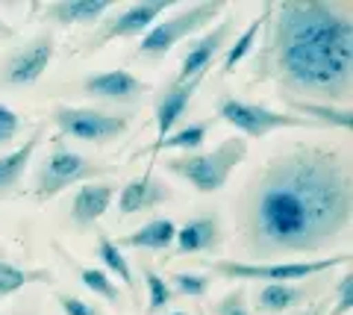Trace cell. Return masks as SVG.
I'll use <instances>...</instances> for the list:
<instances>
[{
	"mask_svg": "<svg viewBox=\"0 0 353 315\" xmlns=\"http://www.w3.org/2000/svg\"><path fill=\"white\" fill-rule=\"evenodd\" d=\"M350 154L336 145L277 150L236 201L241 247L259 259L333 251L350 233Z\"/></svg>",
	"mask_w": 353,
	"mask_h": 315,
	"instance_id": "1",
	"label": "cell"
},
{
	"mask_svg": "<svg viewBox=\"0 0 353 315\" xmlns=\"http://www.w3.org/2000/svg\"><path fill=\"white\" fill-rule=\"evenodd\" d=\"M265 39L250 85L274 83L280 101L347 106L353 97V3L283 0L265 3Z\"/></svg>",
	"mask_w": 353,
	"mask_h": 315,
	"instance_id": "2",
	"label": "cell"
},
{
	"mask_svg": "<svg viewBox=\"0 0 353 315\" xmlns=\"http://www.w3.org/2000/svg\"><path fill=\"white\" fill-rule=\"evenodd\" d=\"M248 156V142L245 139H224L215 150H194V154H176L165 159V171L174 177L185 180L194 192L201 194H215L227 186L230 174L236 171Z\"/></svg>",
	"mask_w": 353,
	"mask_h": 315,
	"instance_id": "3",
	"label": "cell"
},
{
	"mask_svg": "<svg viewBox=\"0 0 353 315\" xmlns=\"http://www.w3.org/2000/svg\"><path fill=\"white\" fill-rule=\"evenodd\" d=\"M118 165H103V162H94L77 150L65 148V142L59 136L50 139V154L44 156V162L36 171V189H32V198L39 203H48L53 198H59L65 189L77 186V183H94L101 177L115 174Z\"/></svg>",
	"mask_w": 353,
	"mask_h": 315,
	"instance_id": "4",
	"label": "cell"
},
{
	"mask_svg": "<svg viewBox=\"0 0 353 315\" xmlns=\"http://www.w3.org/2000/svg\"><path fill=\"white\" fill-rule=\"evenodd\" d=\"M221 12H227L224 0H203V3L180 6L174 15L159 18L157 24L141 36L132 57L145 59V62H159V59L168 57L183 39H189V36H194V32H201L203 27L212 24Z\"/></svg>",
	"mask_w": 353,
	"mask_h": 315,
	"instance_id": "5",
	"label": "cell"
},
{
	"mask_svg": "<svg viewBox=\"0 0 353 315\" xmlns=\"http://www.w3.org/2000/svg\"><path fill=\"white\" fill-rule=\"evenodd\" d=\"M336 265H350V254H339L330 259H294V263H245V259H212L209 271L227 280L241 283H297L321 271H333Z\"/></svg>",
	"mask_w": 353,
	"mask_h": 315,
	"instance_id": "6",
	"label": "cell"
},
{
	"mask_svg": "<svg viewBox=\"0 0 353 315\" xmlns=\"http://www.w3.org/2000/svg\"><path fill=\"white\" fill-rule=\"evenodd\" d=\"M50 121L57 124L59 139H77V142H88V145H109L130 130L132 115L97 110V106L59 103V106H53Z\"/></svg>",
	"mask_w": 353,
	"mask_h": 315,
	"instance_id": "7",
	"label": "cell"
},
{
	"mask_svg": "<svg viewBox=\"0 0 353 315\" xmlns=\"http://www.w3.org/2000/svg\"><path fill=\"white\" fill-rule=\"evenodd\" d=\"M171 6H174L171 0H141V3L121 6V9L115 6L112 12L97 21L94 32L83 41L80 57H92V53L103 50L109 41H118V39H141Z\"/></svg>",
	"mask_w": 353,
	"mask_h": 315,
	"instance_id": "8",
	"label": "cell"
},
{
	"mask_svg": "<svg viewBox=\"0 0 353 315\" xmlns=\"http://www.w3.org/2000/svg\"><path fill=\"white\" fill-rule=\"evenodd\" d=\"M215 112L221 121L236 127L239 133H245L248 139H265L268 133H274V130H318L312 121H306L301 115L268 110V106H262V103L241 101L236 94H221Z\"/></svg>",
	"mask_w": 353,
	"mask_h": 315,
	"instance_id": "9",
	"label": "cell"
},
{
	"mask_svg": "<svg viewBox=\"0 0 353 315\" xmlns=\"http://www.w3.org/2000/svg\"><path fill=\"white\" fill-rule=\"evenodd\" d=\"M57 57V39L50 30L32 36L24 48H15L0 62V89H24L44 77L48 65Z\"/></svg>",
	"mask_w": 353,
	"mask_h": 315,
	"instance_id": "10",
	"label": "cell"
},
{
	"mask_svg": "<svg viewBox=\"0 0 353 315\" xmlns=\"http://www.w3.org/2000/svg\"><path fill=\"white\" fill-rule=\"evenodd\" d=\"M233 30H236V15H233V9L227 6L224 21L215 24L209 32H203L201 39H194L192 45L185 48L183 59H180V71H176L174 80L185 83V80H194V77H206V71L212 68V62L227 50V41H230V36H233Z\"/></svg>",
	"mask_w": 353,
	"mask_h": 315,
	"instance_id": "11",
	"label": "cell"
},
{
	"mask_svg": "<svg viewBox=\"0 0 353 315\" xmlns=\"http://www.w3.org/2000/svg\"><path fill=\"white\" fill-rule=\"evenodd\" d=\"M80 89L85 97H92V101L112 103V106H132L145 94H150L153 85L139 80L136 74H130L124 68H115V71L88 74V77L80 83Z\"/></svg>",
	"mask_w": 353,
	"mask_h": 315,
	"instance_id": "12",
	"label": "cell"
},
{
	"mask_svg": "<svg viewBox=\"0 0 353 315\" xmlns=\"http://www.w3.org/2000/svg\"><path fill=\"white\" fill-rule=\"evenodd\" d=\"M174 198L171 186L165 180H159L153 168H148L141 177H132L124 189L118 194V215L121 219H130V215L136 212H150L157 210V206L168 203Z\"/></svg>",
	"mask_w": 353,
	"mask_h": 315,
	"instance_id": "13",
	"label": "cell"
},
{
	"mask_svg": "<svg viewBox=\"0 0 353 315\" xmlns=\"http://www.w3.org/2000/svg\"><path fill=\"white\" fill-rule=\"evenodd\" d=\"M118 189L106 180H94V183H83L77 194L71 198V224L77 230H85V227H94L103 219L112 206Z\"/></svg>",
	"mask_w": 353,
	"mask_h": 315,
	"instance_id": "14",
	"label": "cell"
},
{
	"mask_svg": "<svg viewBox=\"0 0 353 315\" xmlns=\"http://www.w3.org/2000/svg\"><path fill=\"white\" fill-rule=\"evenodd\" d=\"M115 9L112 0H57V3H32V12L59 27L71 24H97Z\"/></svg>",
	"mask_w": 353,
	"mask_h": 315,
	"instance_id": "15",
	"label": "cell"
},
{
	"mask_svg": "<svg viewBox=\"0 0 353 315\" xmlns=\"http://www.w3.org/2000/svg\"><path fill=\"white\" fill-rule=\"evenodd\" d=\"M221 242H224V230H221V219L215 212H206V215H197V219L185 221L183 227H176V236H174V245L180 256L218 251Z\"/></svg>",
	"mask_w": 353,
	"mask_h": 315,
	"instance_id": "16",
	"label": "cell"
},
{
	"mask_svg": "<svg viewBox=\"0 0 353 315\" xmlns=\"http://www.w3.org/2000/svg\"><path fill=\"white\" fill-rule=\"evenodd\" d=\"M206 77H194V80H171L168 85L162 89V94H157V139H165L176 127V121L183 118V112L189 110L194 92L201 89V83Z\"/></svg>",
	"mask_w": 353,
	"mask_h": 315,
	"instance_id": "17",
	"label": "cell"
},
{
	"mask_svg": "<svg viewBox=\"0 0 353 315\" xmlns=\"http://www.w3.org/2000/svg\"><path fill=\"white\" fill-rule=\"evenodd\" d=\"M41 139H44V127L39 124V127H32L30 139H24V145L9 150L6 156H0V201H6L15 194L21 180H24L27 165L32 162V154H36L39 145H41Z\"/></svg>",
	"mask_w": 353,
	"mask_h": 315,
	"instance_id": "18",
	"label": "cell"
},
{
	"mask_svg": "<svg viewBox=\"0 0 353 315\" xmlns=\"http://www.w3.org/2000/svg\"><path fill=\"white\" fill-rule=\"evenodd\" d=\"M212 118H206V121H194L189 127H180V130H171L165 139H157L153 145L148 148H139L136 154H132V159L139 156H157V154H165V150H183V154H194L197 148H201L206 142L209 130H212Z\"/></svg>",
	"mask_w": 353,
	"mask_h": 315,
	"instance_id": "19",
	"label": "cell"
},
{
	"mask_svg": "<svg viewBox=\"0 0 353 315\" xmlns=\"http://www.w3.org/2000/svg\"><path fill=\"white\" fill-rule=\"evenodd\" d=\"M53 251H57L65 263H68L74 271H77V277H80V283L88 289V292H94L97 298H103L109 307H124V292H121V286L115 283L112 277L106 274V271H101V268H88V265H80L77 259L65 251L62 245H53Z\"/></svg>",
	"mask_w": 353,
	"mask_h": 315,
	"instance_id": "20",
	"label": "cell"
},
{
	"mask_svg": "<svg viewBox=\"0 0 353 315\" xmlns=\"http://www.w3.org/2000/svg\"><path fill=\"white\" fill-rule=\"evenodd\" d=\"M289 106L292 115H301L306 121H312L318 130H350L353 112L350 106H330V103H312V101H283Z\"/></svg>",
	"mask_w": 353,
	"mask_h": 315,
	"instance_id": "21",
	"label": "cell"
},
{
	"mask_svg": "<svg viewBox=\"0 0 353 315\" xmlns=\"http://www.w3.org/2000/svg\"><path fill=\"white\" fill-rule=\"evenodd\" d=\"M174 236H176V224L171 219H153L145 227L132 230L130 236H121L118 238V247H145V251H168L174 245Z\"/></svg>",
	"mask_w": 353,
	"mask_h": 315,
	"instance_id": "22",
	"label": "cell"
},
{
	"mask_svg": "<svg viewBox=\"0 0 353 315\" xmlns=\"http://www.w3.org/2000/svg\"><path fill=\"white\" fill-rule=\"evenodd\" d=\"M53 274L48 268H24V265H15L12 259L3 254L0 247V301L12 298L15 292H21L30 283H50Z\"/></svg>",
	"mask_w": 353,
	"mask_h": 315,
	"instance_id": "23",
	"label": "cell"
},
{
	"mask_svg": "<svg viewBox=\"0 0 353 315\" xmlns=\"http://www.w3.org/2000/svg\"><path fill=\"white\" fill-rule=\"evenodd\" d=\"M303 301H309V292L303 286L294 283H265L256 295V307L265 315H280L289 312L294 307H301Z\"/></svg>",
	"mask_w": 353,
	"mask_h": 315,
	"instance_id": "24",
	"label": "cell"
},
{
	"mask_svg": "<svg viewBox=\"0 0 353 315\" xmlns=\"http://www.w3.org/2000/svg\"><path fill=\"white\" fill-rule=\"evenodd\" d=\"M94 256L103 263L106 271H112L115 277H121V283L127 286V292L132 298L139 301V286H136V280H132V271H130V263H127V256L124 251L115 245V238L109 236L106 230H97V245H94Z\"/></svg>",
	"mask_w": 353,
	"mask_h": 315,
	"instance_id": "25",
	"label": "cell"
},
{
	"mask_svg": "<svg viewBox=\"0 0 353 315\" xmlns=\"http://www.w3.org/2000/svg\"><path fill=\"white\" fill-rule=\"evenodd\" d=\"M262 24H265V6H262V12L248 24V30L233 41V45H227V50H224V62H221V74H224V77H230V74L236 71V65H239L241 59H248V57H250V50H253V45H256V36H259Z\"/></svg>",
	"mask_w": 353,
	"mask_h": 315,
	"instance_id": "26",
	"label": "cell"
},
{
	"mask_svg": "<svg viewBox=\"0 0 353 315\" xmlns=\"http://www.w3.org/2000/svg\"><path fill=\"white\" fill-rule=\"evenodd\" d=\"M141 277H145V283H148V312L150 315H165V309H168L174 303V298H176L171 283L162 274H157L150 265L141 268Z\"/></svg>",
	"mask_w": 353,
	"mask_h": 315,
	"instance_id": "27",
	"label": "cell"
},
{
	"mask_svg": "<svg viewBox=\"0 0 353 315\" xmlns=\"http://www.w3.org/2000/svg\"><path fill=\"white\" fill-rule=\"evenodd\" d=\"M174 295L183 298H203L212 289V274H189V271H174L168 277Z\"/></svg>",
	"mask_w": 353,
	"mask_h": 315,
	"instance_id": "28",
	"label": "cell"
},
{
	"mask_svg": "<svg viewBox=\"0 0 353 315\" xmlns=\"http://www.w3.org/2000/svg\"><path fill=\"white\" fill-rule=\"evenodd\" d=\"M212 315H253L250 307H248L245 286H236L233 292H227V295L212 307Z\"/></svg>",
	"mask_w": 353,
	"mask_h": 315,
	"instance_id": "29",
	"label": "cell"
},
{
	"mask_svg": "<svg viewBox=\"0 0 353 315\" xmlns=\"http://www.w3.org/2000/svg\"><path fill=\"white\" fill-rule=\"evenodd\" d=\"M57 303H59V309L65 312V315H106L97 303H92V301H85V298H80V295H71V292H57Z\"/></svg>",
	"mask_w": 353,
	"mask_h": 315,
	"instance_id": "30",
	"label": "cell"
},
{
	"mask_svg": "<svg viewBox=\"0 0 353 315\" xmlns=\"http://www.w3.org/2000/svg\"><path fill=\"white\" fill-rule=\"evenodd\" d=\"M353 312V271L350 265H345V274L339 280V289H336V303L330 315H350Z\"/></svg>",
	"mask_w": 353,
	"mask_h": 315,
	"instance_id": "31",
	"label": "cell"
},
{
	"mask_svg": "<svg viewBox=\"0 0 353 315\" xmlns=\"http://www.w3.org/2000/svg\"><path fill=\"white\" fill-rule=\"evenodd\" d=\"M21 130H24V121H21V115H18L15 110H9L6 103H0V148L12 145Z\"/></svg>",
	"mask_w": 353,
	"mask_h": 315,
	"instance_id": "32",
	"label": "cell"
},
{
	"mask_svg": "<svg viewBox=\"0 0 353 315\" xmlns=\"http://www.w3.org/2000/svg\"><path fill=\"white\" fill-rule=\"evenodd\" d=\"M330 301H318V303H312L309 309H303V312H297V315H324V307H327Z\"/></svg>",
	"mask_w": 353,
	"mask_h": 315,
	"instance_id": "33",
	"label": "cell"
},
{
	"mask_svg": "<svg viewBox=\"0 0 353 315\" xmlns=\"http://www.w3.org/2000/svg\"><path fill=\"white\" fill-rule=\"evenodd\" d=\"M0 39H15V27L0 18Z\"/></svg>",
	"mask_w": 353,
	"mask_h": 315,
	"instance_id": "34",
	"label": "cell"
},
{
	"mask_svg": "<svg viewBox=\"0 0 353 315\" xmlns=\"http://www.w3.org/2000/svg\"><path fill=\"white\" fill-rule=\"evenodd\" d=\"M6 315H32V312H27V309H15V312H6Z\"/></svg>",
	"mask_w": 353,
	"mask_h": 315,
	"instance_id": "35",
	"label": "cell"
},
{
	"mask_svg": "<svg viewBox=\"0 0 353 315\" xmlns=\"http://www.w3.org/2000/svg\"><path fill=\"white\" fill-rule=\"evenodd\" d=\"M165 315H189V312H165Z\"/></svg>",
	"mask_w": 353,
	"mask_h": 315,
	"instance_id": "36",
	"label": "cell"
}]
</instances>
